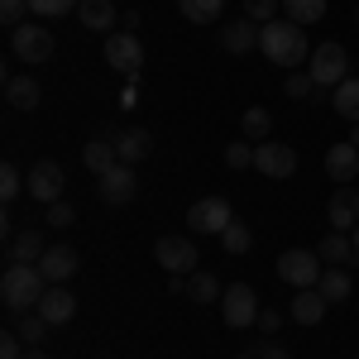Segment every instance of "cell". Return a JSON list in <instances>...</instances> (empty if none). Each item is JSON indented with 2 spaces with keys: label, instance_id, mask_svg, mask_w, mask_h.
I'll return each mask as SVG.
<instances>
[{
  "label": "cell",
  "instance_id": "cb8c5ba5",
  "mask_svg": "<svg viewBox=\"0 0 359 359\" xmlns=\"http://www.w3.org/2000/svg\"><path fill=\"white\" fill-rule=\"evenodd\" d=\"M5 101L15 106V111H39V101H43V91L34 77H10L5 82Z\"/></svg>",
  "mask_w": 359,
  "mask_h": 359
},
{
  "label": "cell",
  "instance_id": "74e56055",
  "mask_svg": "<svg viewBox=\"0 0 359 359\" xmlns=\"http://www.w3.org/2000/svg\"><path fill=\"white\" fill-rule=\"evenodd\" d=\"M278 5H283V0H245V15L254 20V25H273Z\"/></svg>",
  "mask_w": 359,
  "mask_h": 359
},
{
  "label": "cell",
  "instance_id": "ffe728a7",
  "mask_svg": "<svg viewBox=\"0 0 359 359\" xmlns=\"http://www.w3.org/2000/svg\"><path fill=\"white\" fill-rule=\"evenodd\" d=\"M326 172H331V182H355V172H359V149L350 144V139L326 149Z\"/></svg>",
  "mask_w": 359,
  "mask_h": 359
},
{
  "label": "cell",
  "instance_id": "30bf717a",
  "mask_svg": "<svg viewBox=\"0 0 359 359\" xmlns=\"http://www.w3.org/2000/svg\"><path fill=\"white\" fill-rule=\"evenodd\" d=\"M154 259L163 264L168 273L192 278V273H196V259H201V254H196V245L187 240V235H163V240L154 245Z\"/></svg>",
  "mask_w": 359,
  "mask_h": 359
},
{
  "label": "cell",
  "instance_id": "d6986e66",
  "mask_svg": "<svg viewBox=\"0 0 359 359\" xmlns=\"http://www.w3.org/2000/svg\"><path fill=\"white\" fill-rule=\"evenodd\" d=\"M316 254H321V264H326V269H350V264L359 259V254H355V240H350L345 230H331V235L316 245Z\"/></svg>",
  "mask_w": 359,
  "mask_h": 359
},
{
  "label": "cell",
  "instance_id": "d590c367",
  "mask_svg": "<svg viewBox=\"0 0 359 359\" xmlns=\"http://www.w3.org/2000/svg\"><path fill=\"white\" fill-rule=\"evenodd\" d=\"M20 192H25V177H20V168L5 163V168H0V196H5V201H15Z\"/></svg>",
  "mask_w": 359,
  "mask_h": 359
},
{
  "label": "cell",
  "instance_id": "1f68e13d",
  "mask_svg": "<svg viewBox=\"0 0 359 359\" xmlns=\"http://www.w3.org/2000/svg\"><path fill=\"white\" fill-rule=\"evenodd\" d=\"M15 331H20V340H25V345H43V335L53 331V326H48V321H43V316H39V311H25V316H20V326H15Z\"/></svg>",
  "mask_w": 359,
  "mask_h": 359
},
{
  "label": "cell",
  "instance_id": "2e32d148",
  "mask_svg": "<svg viewBox=\"0 0 359 359\" xmlns=\"http://www.w3.org/2000/svg\"><path fill=\"white\" fill-rule=\"evenodd\" d=\"M77 264H82V259H77V249H72V245H48V249H43V259H39V269H43L48 283H67V278L77 273Z\"/></svg>",
  "mask_w": 359,
  "mask_h": 359
},
{
  "label": "cell",
  "instance_id": "603a6c76",
  "mask_svg": "<svg viewBox=\"0 0 359 359\" xmlns=\"http://www.w3.org/2000/svg\"><path fill=\"white\" fill-rule=\"evenodd\" d=\"M43 235H39V230H20V235H10V254H5V259H10V264H39V259H43Z\"/></svg>",
  "mask_w": 359,
  "mask_h": 359
},
{
  "label": "cell",
  "instance_id": "52a82bcc",
  "mask_svg": "<svg viewBox=\"0 0 359 359\" xmlns=\"http://www.w3.org/2000/svg\"><path fill=\"white\" fill-rule=\"evenodd\" d=\"M25 192L34 196V201H43V206H53V201H62V192H67V172H62L53 158H43V163L29 168Z\"/></svg>",
  "mask_w": 359,
  "mask_h": 359
},
{
  "label": "cell",
  "instance_id": "ac0fdd59",
  "mask_svg": "<svg viewBox=\"0 0 359 359\" xmlns=\"http://www.w3.org/2000/svg\"><path fill=\"white\" fill-rule=\"evenodd\" d=\"M82 163L101 177V172H111L115 163H120V149H115V135H91L82 149Z\"/></svg>",
  "mask_w": 359,
  "mask_h": 359
},
{
  "label": "cell",
  "instance_id": "e0dca14e",
  "mask_svg": "<svg viewBox=\"0 0 359 359\" xmlns=\"http://www.w3.org/2000/svg\"><path fill=\"white\" fill-rule=\"evenodd\" d=\"M326 297H321V287H297V297L287 306V316L297 321V326H321V316H326Z\"/></svg>",
  "mask_w": 359,
  "mask_h": 359
},
{
  "label": "cell",
  "instance_id": "f546056e",
  "mask_svg": "<svg viewBox=\"0 0 359 359\" xmlns=\"http://www.w3.org/2000/svg\"><path fill=\"white\" fill-rule=\"evenodd\" d=\"M249 245H254V230H249L245 221H230L221 230V249H225V254H235V259H240V254H249Z\"/></svg>",
  "mask_w": 359,
  "mask_h": 359
},
{
  "label": "cell",
  "instance_id": "7dc6e473",
  "mask_svg": "<svg viewBox=\"0 0 359 359\" xmlns=\"http://www.w3.org/2000/svg\"><path fill=\"white\" fill-rule=\"evenodd\" d=\"M355 359H359V355H355Z\"/></svg>",
  "mask_w": 359,
  "mask_h": 359
},
{
  "label": "cell",
  "instance_id": "f35d334b",
  "mask_svg": "<svg viewBox=\"0 0 359 359\" xmlns=\"http://www.w3.org/2000/svg\"><path fill=\"white\" fill-rule=\"evenodd\" d=\"M43 221L53 225V230H67V225L77 221V211H72V201H53V206H48V216H43Z\"/></svg>",
  "mask_w": 359,
  "mask_h": 359
},
{
  "label": "cell",
  "instance_id": "bcb514c9",
  "mask_svg": "<svg viewBox=\"0 0 359 359\" xmlns=\"http://www.w3.org/2000/svg\"><path fill=\"white\" fill-rule=\"evenodd\" d=\"M235 359H259V355H254V350H245V355H235Z\"/></svg>",
  "mask_w": 359,
  "mask_h": 359
},
{
  "label": "cell",
  "instance_id": "e575fe53",
  "mask_svg": "<svg viewBox=\"0 0 359 359\" xmlns=\"http://www.w3.org/2000/svg\"><path fill=\"white\" fill-rule=\"evenodd\" d=\"M225 168H254V144L249 139H240V144H225Z\"/></svg>",
  "mask_w": 359,
  "mask_h": 359
},
{
  "label": "cell",
  "instance_id": "b9f144b4",
  "mask_svg": "<svg viewBox=\"0 0 359 359\" xmlns=\"http://www.w3.org/2000/svg\"><path fill=\"white\" fill-rule=\"evenodd\" d=\"M254 355H259V359H292L287 350H283V345H278V340H264V345H254Z\"/></svg>",
  "mask_w": 359,
  "mask_h": 359
},
{
  "label": "cell",
  "instance_id": "4fadbf2b",
  "mask_svg": "<svg viewBox=\"0 0 359 359\" xmlns=\"http://www.w3.org/2000/svg\"><path fill=\"white\" fill-rule=\"evenodd\" d=\"M48 326H67L72 316H77V297L67 292V283H48V292L39 297V306H34Z\"/></svg>",
  "mask_w": 359,
  "mask_h": 359
},
{
  "label": "cell",
  "instance_id": "8992f818",
  "mask_svg": "<svg viewBox=\"0 0 359 359\" xmlns=\"http://www.w3.org/2000/svg\"><path fill=\"white\" fill-rule=\"evenodd\" d=\"M259 311H264V306H259V297H254V287H249V283H230V287L221 292V316H225V326H230V331L254 326V321H259Z\"/></svg>",
  "mask_w": 359,
  "mask_h": 359
},
{
  "label": "cell",
  "instance_id": "ab89813d",
  "mask_svg": "<svg viewBox=\"0 0 359 359\" xmlns=\"http://www.w3.org/2000/svg\"><path fill=\"white\" fill-rule=\"evenodd\" d=\"M25 340H20V331H5L0 335V359H25Z\"/></svg>",
  "mask_w": 359,
  "mask_h": 359
},
{
  "label": "cell",
  "instance_id": "ba28073f",
  "mask_svg": "<svg viewBox=\"0 0 359 359\" xmlns=\"http://www.w3.org/2000/svg\"><path fill=\"white\" fill-rule=\"evenodd\" d=\"M230 221L235 216H230V201L225 196H201V201L187 206V230L192 235H221Z\"/></svg>",
  "mask_w": 359,
  "mask_h": 359
},
{
  "label": "cell",
  "instance_id": "83f0119b",
  "mask_svg": "<svg viewBox=\"0 0 359 359\" xmlns=\"http://www.w3.org/2000/svg\"><path fill=\"white\" fill-rule=\"evenodd\" d=\"M221 292H225V287H221V278H216V273H201V269H196V273L187 278V297L201 302V306H206V302H221Z\"/></svg>",
  "mask_w": 359,
  "mask_h": 359
},
{
  "label": "cell",
  "instance_id": "8fae6325",
  "mask_svg": "<svg viewBox=\"0 0 359 359\" xmlns=\"http://www.w3.org/2000/svg\"><path fill=\"white\" fill-rule=\"evenodd\" d=\"M254 168L264 172V177H273V182H283V177H292L297 172V149L292 144H254Z\"/></svg>",
  "mask_w": 359,
  "mask_h": 359
},
{
  "label": "cell",
  "instance_id": "484cf974",
  "mask_svg": "<svg viewBox=\"0 0 359 359\" xmlns=\"http://www.w3.org/2000/svg\"><path fill=\"white\" fill-rule=\"evenodd\" d=\"M316 287H321V297H326V302H345V297L355 292V278H350V269H326Z\"/></svg>",
  "mask_w": 359,
  "mask_h": 359
},
{
  "label": "cell",
  "instance_id": "60d3db41",
  "mask_svg": "<svg viewBox=\"0 0 359 359\" xmlns=\"http://www.w3.org/2000/svg\"><path fill=\"white\" fill-rule=\"evenodd\" d=\"M254 326H259V331H264V335H278V326H283V311H278V306H264Z\"/></svg>",
  "mask_w": 359,
  "mask_h": 359
},
{
  "label": "cell",
  "instance_id": "836d02e7",
  "mask_svg": "<svg viewBox=\"0 0 359 359\" xmlns=\"http://www.w3.org/2000/svg\"><path fill=\"white\" fill-rule=\"evenodd\" d=\"M82 0H29V10L39 15V20H57V15H67V10H77Z\"/></svg>",
  "mask_w": 359,
  "mask_h": 359
},
{
  "label": "cell",
  "instance_id": "d4e9b609",
  "mask_svg": "<svg viewBox=\"0 0 359 359\" xmlns=\"http://www.w3.org/2000/svg\"><path fill=\"white\" fill-rule=\"evenodd\" d=\"M331 106H335V115H345L350 125H359V77H345V82L335 86Z\"/></svg>",
  "mask_w": 359,
  "mask_h": 359
},
{
  "label": "cell",
  "instance_id": "6da1fadb",
  "mask_svg": "<svg viewBox=\"0 0 359 359\" xmlns=\"http://www.w3.org/2000/svg\"><path fill=\"white\" fill-rule=\"evenodd\" d=\"M259 53L269 57L273 67H302V62H311V48H306V29L292 25V20H273V25H264V34H259Z\"/></svg>",
  "mask_w": 359,
  "mask_h": 359
},
{
  "label": "cell",
  "instance_id": "f6af8a7d",
  "mask_svg": "<svg viewBox=\"0 0 359 359\" xmlns=\"http://www.w3.org/2000/svg\"><path fill=\"white\" fill-rule=\"evenodd\" d=\"M350 240H355V254H359V225H355V230H350Z\"/></svg>",
  "mask_w": 359,
  "mask_h": 359
},
{
  "label": "cell",
  "instance_id": "7c38bea8",
  "mask_svg": "<svg viewBox=\"0 0 359 359\" xmlns=\"http://www.w3.org/2000/svg\"><path fill=\"white\" fill-rule=\"evenodd\" d=\"M96 192H101V201L106 206H130L139 192V177L130 163H115L111 172H101V182H96Z\"/></svg>",
  "mask_w": 359,
  "mask_h": 359
},
{
  "label": "cell",
  "instance_id": "7a4b0ae2",
  "mask_svg": "<svg viewBox=\"0 0 359 359\" xmlns=\"http://www.w3.org/2000/svg\"><path fill=\"white\" fill-rule=\"evenodd\" d=\"M43 292H48V278H43L39 264H10L5 278H0V297H5V306H10L15 316L34 311Z\"/></svg>",
  "mask_w": 359,
  "mask_h": 359
},
{
  "label": "cell",
  "instance_id": "5b68a950",
  "mask_svg": "<svg viewBox=\"0 0 359 359\" xmlns=\"http://www.w3.org/2000/svg\"><path fill=\"white\" fill-rule=\"evenodd\" d=\"M53 29H43V25H20V29H10V53L20 57V62H29V67H34V62H48V57H53Z\"/></svg>",
  "mask_w": 359,
  "mask_h": 359
},
{
  "label": "cell",
  "instance_id": "4316f807",
  "mask_svg": "<svg viewBox=\"0 0 359 359\" xmlns=\"http://www.w3.org/2000/svg\"><path fill=\"white\" fill-rule=\"evenodd\" d=\"M177 10H182V20H192V25H216L225 15V0H177Z\"/></svg>",
  "mask_w": 359,
  "mask_h": 359
},
{
  "label": "cell",
  "instance_id": "ee69618b",
  "mask_svg": "<svg viewBox=\"0 0 359 359\" xmlns=\"http://www.w3.org/2000/svg\"><path fill=\"white\" fill-rule=\"evenodd\" d=\"M350 144H355V149H359V125H355V130H350Z\"/></svg>",
  "mask_w": 359,
  "mask_h": 359
},
{
  "label": "cell",
  "instance_id": "9a60e30c",
  "mask_svg": "<svg viewBox=\"0 0 359 359\" xmlns=\"http://www.w3.org/2000/svg\"><path fill=\"white\" fill-rule=\"evenodd\" d=\"M259 34H264V25H254V20H225L221 25V48L225 53H249V48H259Z\"/></svg>",
  "mask_w": 359,
  "mask_h": 359
},
{
  "label": "cell",
  "instance_id": "4dcf8cb0",
  "mask_svg": "<svg viewBox=\"0 0 359 359\" xmlns=\"http://www.w3.org/2000/svg\"><path fill=\"white\" fill-rule=\"evenodd\" d=\"M240 125H245V139H249V144H264V139H269V130H273V115L264 111V106H249Z\"/></svg>",
  "mask_w": 359,
  "mask_h": 359
},
{
  "label": "cell",
  "instance_id": "44dd1931",
  "mask_svg": "<svg viewBox=\"0 0 359 359\" xmlns=\"http://www.w3.org/2000/svg\"><path fill=\"white\" fill-rule=\"evenodd\" d=\"M115 149H120V163L135 168L139 158L154 154V135H149V130H115Z\"/></svg>",
  "mask_w": 359,
  "mask_h": 359
},
{
  "label": "cell",
  "instance_id": "3957f363",
  "mask_svg": "<svg viewBox=\"0 0 359 359\" xmlns=\"http://www.w3.org/2000/svg\"><path fill=\"white\" fill-rule=\"evenodd\" d=\"M306 72H311V82L326 86V91H335V86L350 77V53H345V43H316L311 48V62H306Z\"/></svg>",
  "mask_w": 359,
  "mask_h": 359
},
{
  "label": "cell",
  "instance_id": "f1b7e54d",
  "mask_svg": "<svg viewBox=\"0 0 359 359\" xmlns=\"http://www.w3.org/2000/svg\"><path fill=\"white\" fill-rule=\"evenodd\" d=\"M283 10H287V20L292 25H316V20H326V0H283Z\"/></svg>",
  "mask_w": 359,
  "mask_h": 359
},
{
  "label": "cell",
  "instance_id": "277c9868",
  "mask_svg": "<svg viewBox=\"0 0 359 359\" xmlns=\"http://www.w3.org/2000/svg\"><path fill=\"white\" fill-rule=\"evenodd\" d=\"M321 273H326V264H321L316 249H287V254H278V278L287 287H316Z\"/></svg>",
  "mask_w": 359,
  "mask_h": 359
},
{
  "label": "cell",
  "instance_id": "5bb4252c",
  "mask_svg": "<svg viewBox=\"0 0 359 359\" xmlns=\"http://www.w3.org/2000/svg\"><path fill=\"white\" fill-rule=\"evenodd\" d=\"M326 216H331V230H355L359 225V187H335L331 201H326Z\"/></svg>",
  "mask_w": 359,
  "mask_h": 359
},
{
  "label": "cell",
  "instance_id": "d6a6232c",
  "mask_svg": "<svg viewBox=\"0 0 359 359\" xmlns=\"http://www.w3.org/2000/svg\"><path fill=\"white\" fill-rule=\"evenodd\" d=\"M283 91H287L292 101H311V96H316L321 86L311 82V72H306V67H297V72H287V82H283Z\"/></svg>",
  "mask_w": 359,
  "mask_h": 359
},
{
  "label": "cell",
  "instance_id": "7402d4cb",
  "mask_svg": "<svg viewBox=\"0 0 359 359\" xmlns=\"http://www.w3.org/2000/svg\"><path fill=\"white\" fill-rule=\"evenodd\" d=\"M77 20H82V29L106 34V29H115L120 10H115V0H82V5H77Z\"/></svg>",
  "mask_w": 359,
  "mask_h": 359
},
{
  "label": "cell",
  "instance_id": "7bdbcfd3",
  "mask_svg": "<svg viewBox=\"0 0 359 359\" xmlns=\"http://www.w3.org/2000/svg\"><path fill=\"white\" fill-rule=\"evenodd\" d=\"M25 359H48V355H43V345H29V350H25Z\"/></svg>",
  "mask_w": 359,
  "mask_h": 359
},
{
  "label": "cell",
  "instance_id": "8d00e7d4",
  "mask_svg": "<svg viewBox=\"0 0 359 359\" xmlns=\"http://www.w3.org/2000/svg\"><path fill=\"white\" fill-rule=\"evenodd\" d=\"M29 15H34V10H29V0H0V20H5L10 29H20Z\"/></svg>",
  "mask_w": 359,
  "mask_h": 359
},
{
  "label": "cell",
  "instance_id": "9c48e42d",
  "mask_svg": "<svg viewBox=\"0 0 359 359\" xmlns=\"http://www.w3.org/2000/svg\"><path fill=\"white\" fill-rule=\"evenodd\" d=\"M106 67L125 72V77H135L139 67H144V43H139L130 29H115V34H106Z\"/></svg>",
  "mask_w": 359,
  "mask_h": 359
}]
</instances>
